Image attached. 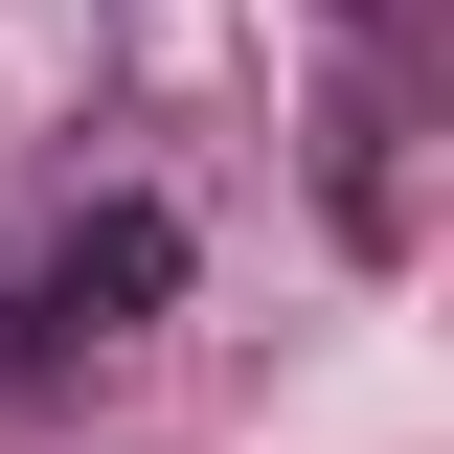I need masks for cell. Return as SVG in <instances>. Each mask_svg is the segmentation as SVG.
<instances>
[{
	"instance_id": "1",
	"label": "cell",
	"mask_w": 454,
	"mask_h": 454,
	"mask_svg": "<svg viewBox=\"0 0 454 454\" xmlns=\"http://www.w3.org/2000/svg\"><path fill=\"white\" fill-rule=\"evenodd\" d=\"M160 295H182V205H91L46 250V295H23V340H137Z\"/></svg>"
},
{
	"instance_id": "2",
	"label": "cell",
	"mask_w": 454,
	"mask_h": 454,
	"mask_svg": "<svg viewBox=\"0 0 454 454\" xmlns=\"http://www.w3.org/2000/svg\"><path fill=\"white\" fill-rule=\"evenodd\" d=\"M318 182H340V227H364V250H409V160H387V91H340Z\"/></svg>"
}]
</instances>
